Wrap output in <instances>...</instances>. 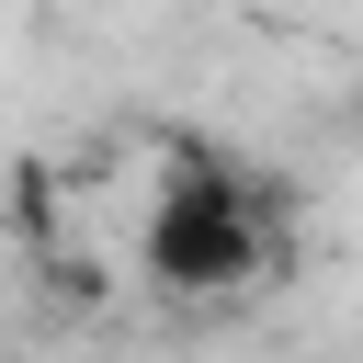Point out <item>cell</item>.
<instances>
[{
    "instance_id": "cell-1",
    "label": "cell",
    "mask_w": 363,
    "mask_h": 363,
    "mask_svg": "<svg viewBox=\"0 0 363 363\" xmlns=\"http://www.w3.org/2000/svg\"><path fill=\"white\" fill-rule=\"evenodd\" d=\"M261 261V227L227 182H170L159 216H147V272L159 284H238Z\"/></svg>"
},
{
    "instance_id": "cell-2",
    "label": "cell",
    "mask_w": 363,
    "mask_h": 363,
    "mask_svg": "<svg viewBox=\"0 0 363 363\" xmlns=\"http://www.w3.org/2000/svg\"><path fill=\"white\" fill-rule=\"evenodd\" d=\"M352 102H363V91H352Z\"/></svg>"
}]
</instances>
